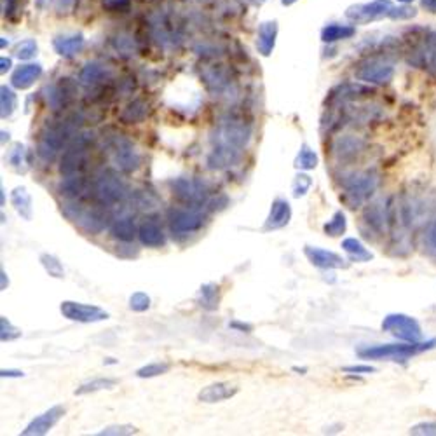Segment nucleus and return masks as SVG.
Listing matches in <instances>:
<instances>
[{
  "mask_svg": "<svg viewBox=\"0 0 436 436\" xmlns=\"http://www.w3.org/2000/svg\"><path fill=\"white\" fill-rule=\"evenodd\" d=\"M65 416V407L61 405H54L51 407L49 410H45L44 414L35 417L23 431L21 435L23 436H42V435H48L56 424L61 421V417Z\"/></svg>",
  "mask_w": 436,
  "mask_h": 436,
  "instance_id": "4468645a",
  "label": "nucleus"
},
{
  "mask_svg": "<svg viewBox=\"0 0 436 436\" xmlns=\"http://www.w3.org/2000/svg\"><path fill=\"white\" fill-rule=\"evenodd\" d=\"M108 152L114 161L115 170H119L121 173H135L142 164V157H140L136 147L133 145L131 140L122 135H115L108 142Z\"/></svg>",
  "mask_w": 436,
  "mask_h": 436,
  "instance_id": "6e6552de",
  "label": "nucleus"
},
{
  "mask_svg": "<svg viewBox=\"0 0 436 436\" xmlns=\"http://www.w3.org/2000/svg\"><path fill=\"white\" fill-rule=\"evenodd\" d=\"M61 213L86 234L96 235L110 227L108 215L96 206L91 208V206H82L79 203H68V205L61 206Z\"/></svg>",
  "mask_w": 436,
  "mask_h": 436,
  "instance_id": "39448f33",
  "label": "nucleus"
},
{
  "mask_svg": "<svg viewBox=\"0 0 436 436\" xmlns=\"http://www.w3.org/2000/svg\"><path fill=\"white\" fill-rule=\"evenodd\" d=\"M117 384V381L112 377H96L93 381H87L84 384H80L79 388L75 389V396H84V395H91V393H98L103 391V389H112Z\"/></svg>",
  "mask_w": 436,
  "mask_h": 436,
  "instance_id": "e433bc0d",
  "label": "nucleus"
},
{
  "mask_svg": "<svg viewBox=\"0 0 436 436\" xmlns=\"http://www.w3.org/2000/svg\"><path fill=\"white\" fill-rule=\"evenodd\" d=\"M0 377H2V379H6V377H9V379H21V377H24V374L21 370H13V368H2V370H0Z\"/></svg>",
  "mask_w": 436,
  "mask_h": 436,
  "instance_id": "5fc2aeb1",
  "label": "nucleus"
},
{
  "mask_svg": "<svg viewBox=\"0 0 436 436\" xmlns=\"http://www.w3.org/2000/svg\"><path fill=\"white\" fill-rule=\"evenodd\" d=\"M17 105V98L10 87L2 86L0 87V117L7 119L14 114Z\"/></svg>",
  "mask_w": 436,
  "mask_h": 436,
  "instance_id": "58836bf2",
  "label": "nucleus"
},
{
  "mask_svg": "<svg viewBox=\"0 0 436 436\" xmlns=\"http://www.w3.org/2000/svg\"><path fill=\"white\" fill-rule=\"evenodd\" d=\"M342 372L346 374H374L375 368L370 365H347L342 368Z\"/></svg>",
  "mask_w": 436,
  "mask_h": 436,
  "instance_id": "3c124183",
  "label": "nucleus"
},
{
  "mask_svg": "<svg viewBox=\"0 0 436 436\" xmlns=\"http://www.w3.org/2000/svg\"><path fill=\"white\" fill-rule=\"evenodd\" d=\"M147 115H149V105H147V101L136 98L122 108V112L119 114V121L128 126L140 124V122L145 121Z\"/></svg>",
  "mask_w": 436,
  "mask_h": 436,
  "instance_id": "cd10ccee",
  "label": "nucleus"
},
{
  "mask_svg": "<svg viewBox=\"0 0 436 436\" xmlns=\"http://www.w3.org/2000/svg\"><path fill=\"white\" fill-rule=\"evenodd\" d=\"M37 54V44L34 41H24L21 42L16 48V56L20 59H30Z\"/></svg>",
  "mask_w": 436,
  "mask_h": 436,
  "instance_id": "09e8293b",
  "label": "nucleus"
},
{
  "mask_svg": "<svg viewBox=\"0 0 436 436\" xmlns=\"http://www.w3.org/2000/svg\"><path fill=\"white\" fill-rule=\"evenodd\" d=\"M363 227L367 228L368 238L372 235H382L388 227H391V220H389V206H382V203H374L368 205L363 212Z\"/></svg>",
  "mask_w": 436,
  "mask_h": 436,
  "instance_id": "ddd939ff",
  "label": "nucleus"
},
{
  "mask_svg": "<svg viewBox=\"0 0 436 436\" xmlns=\"http://www.w3.org/2000/svg\"><path fill=\"white\" fill-rule=\"evenodd\" d=\"M393 75H395L393 61H389L388 58H379V56L363 61L356 70V77L361 82L379 84V86L391 82Z\"/></svg>",
  "mask_w": 436,
  "mask_h": 436,
  "instance_id": "f8f14e48",
  "label": "nucleus"
},
{
  "mask_svg": "<svg viewBox=\"0 0 436 436\" xmlns=\"http://www.w3.org/2000/svg\"><path fill=\"white\" fill-rule=\"evenodd\" d=\"M0 201H2V206L6 205V192H3V187L0 189Z\"/></svg>",
  "mask_w": 436,
  "mask_h": 436,
  "instance_id": "bf43d9fd",
  "label": "nucleus"
},
{
  "mask_svg": "<svg viewBox=\"0 0 436 436\" xmlns=\"http://www.w3.org/2000/svg\"><path fill=\"white\" fill-rule=\"evenodd\" d=\"M416 14H417V10L414 9L412 6L403 3V6H400V7H393V9L389 10L388 16L391 17V20H410V17H414Z\"/></svg>",
  "mask_w": 436,
  "mask_h": 436,
  "instance_id": "de8ad7c7",
  "label": "nucleus"
},
{
  "mask_svg": "<svg viewBox=\"0 0 436 436\" xmlns=\"http://www.w3.org/2000/svg\"><path fill=\"white\" fill-rule=\"evenodd\" d=\"M410 63L424 66L428 72L436 75V31L428 35L423 48L414 51V59H410Z\"/></svg>",
  "mask_w": 436,
  "mask_h": 436,
  "instance_id": "5701e85b",
  "label": "nucleus"
},
{
  "mask_svg": "<svg viewBox=\"0 0 436 436\" xmlns=\"http://www.w3.org/2000/svg\"><path fill=\"white\" fill-rule=\"evenodd\" d=\"M138 430L131 424H114V426H107L100 431V436H129L136 435Z\"/></svg>",
  "mask_w": 436,
  "mask_h": 436,
  "instance_id": "49530a36",
  "label": "nucleus"
},
{
  "mask_svg": "<svg viewBox=\"0 0 436 436\" xmlns=\"http://www.w3.org/2000/svg\"><path fill=\"white\" fill-rule=\"evenodd\" d=\"M20 337L21 330L14 326L6 316H0V339H2V342H10V340H16Z\"/></svg>",
  "mask_w": 436,
  "mask_h": 436,
  "instance_id": "c03bdc74",
  "label": "nucleus"
},
{
  "mask_svg": "<svg viewBox=\"0 0 436 436\" xmlns=\"http://www.w3.org/2000/svg\"><path fill=\"white\" fill-rule=\"evenodd\" d=\"M318 154L307 145V143H302L300 149H298L297 157H295V168L300 171H311L314 168H318Z\"/></svg>",
  "mask_w": 436,
  "mask_h": 436,
  "instance_id": "c9c22d12",
  "label": "nucleus"
},
{
  "mask_svg": "<svg viewBox=\"0 0 436 436\" xmlns=\"http://www.w3.org/2000/svg\"><path fill=\"white\" fill-rule=\"evenodd\" d=\"M0 65H2V68H0L2 70V73H6V70H9L10 66H13V61H10L9 58H2L0 59Z\"/></svg>",
  "mask_w": 436,
  "mask_h": 436,
  "instance_id": "13d9d810",
  "label": "nucleus"
},
{
  "mask_svg": "<svg viewBox=\"0 0 436 436\" xmlns=\"http://www.w3.org/2000/svg\"><path fill=\"white\" fill-rule=\"evenodd\" d=\"M87 189V182L82 175H72V177H63V180L58 184V192L63 198L75 201L82 198Z\"/></svg>",
  "mask_w": 436,
  "mask_h": 436,
  "instance_id": "bb28decb",
  "label": "nucleus"
},
{
  "mask_svg": "<svg viewBox=\"0 0 436 436\" xmlns=\"http://www.w3.org/2000/svg\"><path fill=\"white\" fill-rule=\"evenodd\" d=\"M10 205H13L14 212L17 213L24 221H30L34 218V201L24 185H17L10 192Z\"/></svg>",
  "mask_w": 436,
  "mask_h": 436,
  "instance_id": "393cba45",
  "label": "nucleus"
},
{
  "mask_svg": "<svg viewBox=\"0 0 436 436\" xmlns=\"http://www.w3.org/2000/svg\"><path fill=\"white\" fill-rule=\"evenodd\" d=\"M173 196L185 206H192V208H199L208 201L210 187L203 178H189V177H178L170 182Z\"/></svg>",
  "mask_w": 436,
  "mask_h": 436,
  "instance_id": "0eeeda50",
  "label": "nucleus"
},
{
  "mask_svg": "<svg viewBox=\"0 0 436 436\" xmlns=\"http://www.w3.org/2000/svg\"><path fill=\"white\" fill-rule=\"evenodd\" d=\"M291 220V206L286 199H274L272 205H270L269 215L266 218V224H263V231H279V228L286 227Z\"/></svg>",
  "mask_w": 436,
  "mask_h": 436,
  "instance_id": "aec40b11",
  "label": "nucleus"
},
{
  "mask_svg": "<svg viewBox=\"0 0 436 436\" xmlns=\"http://www.w3.org/2000/svg\"><path fill=\"white\" fill-rule=\"evenodd\" d=\"M128 185L119 175V170H101L93 180V194L101 206H114L128 198Z\"/></svg>",
  "mask_w": 436,
  "mask_h": 436,
  "instance_id": "20e7f679",
  "label": "nucleus"
},
{
  "mask_svg": "<svg viewBox=\"0 0 436 436\" xmlns=\"http://www.w3.org/2000/svg\"><path fill=\"white\" fill-rule=\"evenodd\" d=\"M276 35H277V27L276 23H263L259 28V38H256V49L262 56H270L272 52L274 44H276Z\"/></svg>",
  "mask_w": 436,
  "mask_h": 436,
  "instance_id": "2f4dec72",
  "label": "nucleus"
},
{
  "mask_svg": "<svg viewBox=\"0 0 436 436\" xmlns=\"http://www.w3.org/2000/svg\"><path fill=\"white\" fill-rule=\"evenodd\" d=\"M293 2H295V0H283L284 6H290V3H293Z\"/></svg>",
  "mask_w": 436,
  "mask_h": 436,
  "instance_id": "680f3d73",
  "label": "nucleus"
},
{
  "mask_svg": "<svg viewBox=\"0 0 436 436\" xmlns=\"http://www.w3.org/2000/svg\"><path fill=\"white\" fill-rule=\"evenodd\" d=\"M249 140H252V126L241 119L221 121L212 133L213 145L228 147V149L239 150V152H245Z\"/></svg>",
  "mask_w": 436,
  "mask_h": 436,
  "instance_id": "423d86ee",
  "label": "nucleus"
},
{
  "mask_svg": "<svg viewBox=\"0 0 436 436\" xmlns=\"http://www.w3.org/2000/svg\"><path fill=\"white\" fill-rule=\"evenodd\" d=\"M108 231H110L112 238L121 242H131L135 241V238H138V227H136L135 218L128 215L112 220Z\"/></svg>",
  "mask_w": 436,
  "mask_h": 436,
  "instance_id": "b1692460",
  "label": "nucleus"
},
{
  "mask_svg": "<svg viewBox=\"0 0 436 436\" xmlns=\"http://www.w3.org/2000/svg\"><path fill=\"white\" fill-rule=\"evenodd\" d=\"M393 9L389 0H374L367 6H358L347 10V17L353 20L354 23H368L372 20H377L381 16H388L389 10Z\"/></svg>",
  "mask_w": 436,
  "mask_h": 436,
  "instance_id": "f3484780",
  "label": "nucleus"
},
{
  "mask_svg": "<svg viewBox=\"0 0 436 436\" xmlns=\"http://www.w3.org/2000/svg\"><path fill=\"white\" fill-rule=\"evenodd\" d=\"M84 38L82 35H72V37H58L54 41V49L59 56H75L77 52L82 51Z\"/></svg>",
  "mask_w": 436,
  "mask_h": 436,
  "instance_id": "72a5a7b5",
  "label": "nucleus"
},
{
  "mask_svg": "<svg viewBox=\"0 0 436 436\" xmlns=\"http://www.w3.org/2000/svg\"><path fill=\"white\" fill-rule=\"evenodd\" d=\"M312 187V178L309 177L307 173H297L293 178V184H291V194H293V198H304L305 194H307L309 191H311Z\"/></svg>",
  "mask_w": 436,
  "mask_h": 436,
  "instance_id": "37998d69",
  "label": "nucleus"
},
{
  "mask_svg": "<svg viewBox=\"0 0 436 436\" xmlns=\"http://www.w3.org/2000/svg\"><path fill=\"white\" fill-rule=\"evenodd\" d=\"M382 330L391 333L396 339L405 340V342H419L423 337V330H421L417 319L409 314H402V312L386 316L382 321Z\"/></svg>",
  "mask_w": 436,
  "mask_h": 436,
  "instance_id": "1a4fd4ad",
  "label": "nucleus"
},
{
  "mask_svg": "<svg viewBox=\"0 0 436 436\" xmlns=\"http://www.w3.org/2000/svg\"><path fill=\"white\" fill-rule=\"evenodd\" d=\"M346 228H347V220H346V213H344L342 210L333 213V217L330 218L325 225H323V232H325L326 235H330V238H339V235H342L344 232H346Z\"/></svg>",
  "mask_w": 436,
  "mask_h": 436,
  "instance_id": "4c0bfd02",
  "label": "nucleus"
},
{
  "mask_svg": "<svg viewBox=\"0 0 436 436\" xmlns=\"http://www.w3.org/2000/svg\"><path fill=\"white\" fill-rule=\"evenodd\" d=\"M421 6L426 10H430V13L436 14V0H421Z\"/></svg>",
  "mask_w": 436,
  "mask_h": 436,
  "instance_id": "6e6d98bb",
  "label": "nucleus"
},
{
  "mask_svg": "<svg viewBox=\"0 0 436 436\" xmlns=\"http://www.w3.org/2000/svg\"><path fill=\"white\" fill-rule=\"evenodd\" d=\"M436 347V339L419 340V342H405V344H381V346H368L363 349H358V356L363 360H395L405 361L416 354L424 353Z\"/></svg>",
  "mask_w": 436,
  "mask_h": 436,
  "instance_id": "f03ea898",
  "label": "nucleus"
},
{
  "mask_svg": "<svg viewBox=\"0 0 436 436\" xmlns=\"http://www.w3.org/2000/svg\"><path fill=\"white\" fill-rule=\"evenodd\" d=\"M170 372V363L166 361H154V363L143 365L142 368L136 370V377L138 379H154L159 377V375H164Z\"/></svg>",
  "mask_w": 436,
  "mask_h": 436,
  "instance_id": "a19ab883",
  "label": "nucleus"
},
{
  "mask_svg": "<svg viewBox=\"0 0 436 436\" xmlns=\"http://www.w3.org/2000/svg\"><path fill=\"white\" fill-rule=\"evenodd\" d=\"M379 177L377 170H363L356 171V173H349L342 178V196L340 201L347 205L349 208L356 210L363 206L372 196L375 194L379 187Z\"/></svg>",
  "mask_w": 436,
  "mask_h": 436,
  "instance_id": "f257e3e1",
  "label": "nucleus"
},
{
  "mask_svg": "<svg viewBox=\"0 0 436 436\" xmlns=\"http://www.w3.org/2000/svg\"><path fill=\"white\" fill-rule=\"evenodd\" d=\"M94 135L91 131L79 133L72 142L66 145L61 159H59V175L61 177H72V175H82L86 170L89 149L93 147Z\"/></svg>",
  "mask_w": 436,
  "mask_h": 436,
  "instance_id": "7ed1b4c3",
  "label": "nucleus"
},
{
  "mask_svg": "<svg viewBox=\"0 0 436 436\" xmlns=\"http://www.w3.org/2000/svg\"><path fill=\"white\" fill-rule=\"evenodd\" d=\"M228 328L239 333H249L253 330V326L249 325V323H242V321H238V319H234V321L228 323Z\"/></svg>",
  "mask_w": 436,
  "mask_h": 436,
  "instance_id": "864d4df0",
  "label": "nucleus"
},
{
  "mask_svg": "<svg viewBox=\"0 0 436 436\" xmlns=\"http://www.w3.org/2000/svg\"><path fill=\"white\" fill-rule=\"evenodd\" d=\"M38 260H41V266L44 267V270L51 277H56V279H63L65 277V267L59 262L58 256L51 255V253H42Z\"/></svg>",
  "mask_w": 436,
  "mask_h": 436,
  "instance_id": "ea45409f",
  "label": "nucleus"
},
{
  "mask_svg": "<svg viewBox=\"0 0 436 436\" xmlns=\"http://www.w3.org/2000/svg\"><path fill=\"white\" fill-rule=\"evenodd\" d=\"M410 435L416 436H436V421H428V423L416 424L410 428Z\"/></svg>",
  "mask_w": 436,
  "mask_h": 436,
  "instance_id": "8fccbe9b",
  "label": "nucleus"
},
{
  "mask_svg": "<svg viewBox=\"0 0 436 436\" xmlns=\"http://www.w3.org/2000/svg\"><path fill=\"white\" fill-rule=\"evenodd\" d=\"M59 312L68 321L84 323V325H87V323H100L110 318V314L101 307H98V305H89L73 300H63L59 304Z\"/></svg>",
  "mask_w": 436,
  "mask_h": 436,
  "instance_id": "9b49d317",
  "label": "nucleus"
},
{
  "mask_svg": "<svg viewBox=\"0 0 436 436\" xmlns=\"http://www.w3.org/2000/svg\"><path fill=\"white\" fill-rule=\"evenodd\" d=\"M129 309L135 312H145L150 309V297L145 291H135L129 297Z\"/></svg>",
  "mask_w": 436,
  "mask_h": 436,
  "instance_id": "a18cd8bd",
  "label": "nucleus"
},
{
  "mask_svg": "<svg viewBox=\"0 0 436 436\" xmlns=\"http://www.w3.org/2000/svg\"><path fill=\"white\" fill-rule=\"evenodd\" d=\"M108 75H110V72H108L107 66L101 65V63H98V61H89L82 66V70H80L79 80H80V84L89 87V86H96V84L103 82Z\"/></svg>",
  "mask_w": 436,
  "mask_h": 436,
  "instance_id": "c85d7f7f",
  "label": "nucleus"
},
{
  "mask_svg": "<svg viewBox=\"0 0 436 436\" xmlns=\"http://www.w3.org/2000/svg\"><path fill=\"white\" fill-rule=\"evenodd\" d=\"M168 225L177 235H189L198 232L205 225V215L199 208H170L168 210Z\"/></svg>",
  "mask_w": 436,
  "mask_h": 436,
  "instance_id": "9d476101",
  "label": "nucleus"
},
{
  "mask_svg": "<svg viewBox=\"0 0 436 436\" xmlns=\"http://www.w3.org/2000/svg\"><path fill=\"white\" fill-rule=\"evenodd\" d=\"M342 249L347 253V256H349L353 262H370V260L374 259L372 252H368V249L365 248L363 242L356 238L344 239Z\"/></svg>",
  "mask_w": 436,
  "mask_h": 436,
  "instance_id": "473e14b6",
  "label": "nucleus"
},
{
  "mask_svg": "<svg viewBox=\"0 0 436 436\" xmlns=\"http://www.w3.org/2000/svg\"><path fill=\"white\" fill-rule=\"evenodd\" d=\"M426 246H428V249L433 253V255H436V218L433 220V224H431L430 231H428V234H426Z\"/></svg>",
  "mask_w": 436,
  "mask_h": 436,
  "instance_id": "603ef678",
  "label": "nucleus"
},
{
  "mask_svg": "<svg viewBox=\"0 0 436 436\" xmlns=\"http://www.w3.org/2000/svg\"><path fill=\"white\" fill-rule=\"evenodd\" d=\"M0 279H2V283H0V290H7V286H9V277H7L6 270H0Z\"/></svg>",
  "mask_w": 436,
  "mask_h": 436,
  "instance_id": "4d7b16f0",
  "label": "nucleus"
},
{
  "mask_svg": "<svg viewBox=\"0 0 436 436\" xmlns=\"http://www.w3.org/2000/svg\"><path fill=\"white\" fill-rule=\"evenodd\" d=\"M239 393V388L232 382H213V384H208L206 388H203L199 391L198 400L203 403H221L225 400H231L234 398L235 395Z\"/></svg>",
  "mask_w": 436,
  "mask_h": 436,
  "instance_id": "412c9836",
  "label": "nucleus"
},
{
  "mask_svg": "<svg viewBox=\"0 0 436 436\" xmlns=\"http://www.w3.org/2000/svg\"><path fill=\"white\" fill-rule=\"evenodd\" d=\"M45 91H48L45 101H48L49 108L52 112L63 110L73 100V96L77 93L75 84L72 82V79H59L58 84H52Z\"/></svg>",
  "mask_w": 436,
  "mask_h": 436,
  "instance_id": "2eb2a0df",
  "label": "nucleus"
},
{
  "mask_svg": "<svg viewBox=\"0 0 436 436\" xmlns=\"http://www.w3.org/2000/svg\"><path fill=\"white\" fill-rule=\"evenodd\" d=\"M304 255L307 256L309 262L318 269L332 270V269H342L346 267V260L339 255V253L332 252V249L319 248V246L307 245L304 248Z\"/></svg>",
  "mask_w": 436,
  "mask_h": 436,
  "instance_id": "dca6fc26",
  "label": "nucleus"
},
{
  "mask_svg": "<svg viewBox=\"0 0 436 436\" xmlns=\"http://www.w3.org/2000/svg\"><path fill=\"white\" fill-rule=\"evenodd\" d=\"M138 239L147 248H163L166 245V234H164L159 220L154 217L145 218L138 225Z\"/></svg>",
  "mask_w": 436,
  "mask_h": 436,
  "instance_id": "6ab92c4d",
  "label": "nucleus"
},
{
  "mask_svg": "<svg viewBox=\"0 0 436 436\" xmlns=\"http://www.w3.org/2000/svg\"><path fill=\"white\" fill-rule=\"evenodd\" d=\"M203 80H205L210 93H213L215 96H217V93L220 94L221 91L227 89V87L231 86V79H228L227 72L221 68H215V66L205 70V73H203Z\"/></svg>",
  "mask_w": 436,
  "mask_h": 436,
  "instance_id": "c756f323",
  "label": "nucleus"
},
{
  "mask_svg": "<svg viewBox=\"0 0 436 436\" xmlns=\"http://www.w3.org/2000/svg\"><path fill=\"white\" fill-rule=\"evenodd\" d=\"M7 161H9V164L16 171L27 170V147L23 143H14L9 156H7Z\"/></svg>",
  "mask_w": 436,
  "mask_h": 436,
  "instance_id": "79ce46f5",
  "label": "nucleus"
},
{
  "mask_svg": "<svg viewBox=\"0 0 436 436\" xmlns=\"http://www.w3.org/2000/svg\"><path fill=\"white\" fill-rule=\"evenodd\" d=\"M365 142L360 136L353 135H344L340 138H337L332 145L333 157H335L339 163H347V161H353L363 152Z\"/></svg>",
  "mask_w": 436,
  "mask_h": 436,
  "instance_id": "a211bd4d",
  "label": "nucleus"
},
{
  "mask_svg": "<svg viewBox=\"0 0 436 436\" xmlns=\"http://www.w3.org/2000/svg\"><path fill=\"white\" fill-rule=\"evenodd\" d=\"M293 372H298V374H305V372H307V368H298V367H293Z\"/></svg>",
  "mask_w": 436,
  "mask_h": 436,
  "instance_id": "052dcab7",
  "label": "nucleus"
},
{
  "mask_svg": "<svg viewBox=\"0 0 436 436\" xmlns=\"http://www.w3.org/2000/svg\"><path fill=\"white\" fill-rule=\"evenodd\" d=\"M400 2H403V3H409V2H412V0H400Z\"/></svg>",
  "mask_w": 436,
  "mask_h": 436,
  "instance_id": "e2e57ef3",
  "label": "nucleus"
},
{
  "mask_svg": "<svg viewBox=\"0 0 436 436\" xmlns=\"http://www.w3.org/2000/svg\"><path fill=\"white\" fill-rule=\"evenodd\" d=\"M198 304L205 311H217L220 305V286L215 283H205L198 290Z\"/></svg>",
  "mask_w": 436,
  "mask_h": 436,
  "instance_id": "7c9ffc66",
  "label": "nucleus"
},
{
  "mask_svg": "<svg viewBox=\"0 0 436 436\" xmlns=\"http://www.w3.org/2000/svg\"><path fill=\"white\" fill-rule=\"evenodd\" d=\"M241 157L242 152H239V150H232L221 145H213L212 152L208 154V159H206V164H208L210 170L221 171L235 166L241 161Z\"/></svg>",
  "mask_w": 436,
  "mask_h": 436,
  "instance_id": "4be33fe9",
  "label": "nucleus"
},
{
  "mask_svg": "<svg viewBox=\"0 0 436 436\" xmlns=\"http://www.w3.org/2000/svg\"><path fill=\"white\" fill-rule=\"evenodd\" d=\"M42 75V66L38 63H30V65H21L20 68L14 70L13 77H10V82L17 89H28L30 86H34L35 80L41 79Z\"/></svg>",
  "mask_w": 436,
  "mask_h": 436,
  "instance_id": "a878e982",
  "label": "nucleus"
},
{
  "mask_svg": "<svg viewBox=\"0 0 436 436\" xmlns=\"http://www.w3.org/2000/svg\"><path fill=\"white\" fill-rule=\"evenodd\" d=\"M354 34H356V28L351 27V24L333 23L323 28L321 38H323V42H337V41H346V38H351Z\"/></svg>",
  "mask_w": 436,
  "mask_h": 436,
  "instance_id": "f704fd0d",
  "label": "nucleus"
}]
</instances>
